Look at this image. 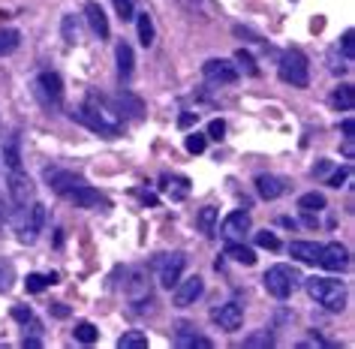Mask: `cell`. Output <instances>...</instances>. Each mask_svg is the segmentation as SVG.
Wrapping results in <instances>:
<instances>
[{"label": "cell", "mask_w": 355, "mask_h": 349, "mask_svg": "<svg viewBox=\"0 0 355 349\" xmlns=\"http://www.w3.org/2000/svg\"><path fill=\"white\" fill-rule=\"evenodd\" d=\"M46 181L60 199H67L69 205H76V208H94V205H100V193H96L85 178H78L76 172H67V169H46Z\"/></svg>", "instance_id": "obj_1"}, {"label": "cell", "mask_w": 355, "mask_h": 349, "mask_svg": "<svg viewBox=\"0 0 355 349\" xmlns=\"http://www.w3.org/2000/svg\"><path fill=\"white\" fill-rule=\"evenodd\" d=\"M73 118H78L87 130L100 133V136H118V133H121V114L114 112L112 105L103 100V96H96V94L85 96L82 109H78Z\"/></svg>", "instance_id": "obj_2"}, {"label": "cell", "mask_w": 355, "mask_h": 349, "mask_svg": "<svg viewBox=\"0 0 355 349\" xmlns=\"http://www.w3.org/2000/svg\"><path fill=\"white\" fill-rule=\"evenodd\" d=\"M307 286V295L313 298L316 304H322L325 310H343L346 304V286L340 280H334V277H310V280H304Z\"/></svg>", "instance_id": "obj_3"}, {"label": "cell", "mask_w": 355, "mask_h": 349, "mask_svg": "<svg viewBox=\"0 0 355 349\" xmlns=\"http://www.w3.org/2000/svg\"><path fill=\"white\" fill-rule=\"evenodd\" d=\"M33 96L40 100L42 109L58 112L60 105H64V82H60V76L51 73V69L40 73L37 78H33Z\"/></svg>", "instance_id": "obj_4"}, {"label": "cell", "mask_w": 355, "mask_h": 349, "mask_svg": "<svg viewBox=\"0 0 355 349\" xmlns=\"http://www.w3.org/2000/svg\"><path fill=\"white\" fill-rule=\"evenodd\" d=\"M298 286H301V274H298V268H292V265H271L268 271H265V289L280 301L289 298Z\"/></svg>", "instance_id": "obj_5"}, {"label": "cell", "mask_w": 355, "mask_h": 349, "mask_svg": "<svg viewBox=\"0 0 355 349\" xmlns=\"http://www.w3.org/2000/svg\"><path fill=\"white\" fill-rule=\"evenodd\" d=\"M280 78L286 85L307 87V82H310V64H307L304 51H298V49L283 51V55H280Z\"/></svg>", "instance_id": "obj_6"}, {"label": "cell", "mask_w": 355, "mask_h": 349, "mask_svg": "<svg viewBox=\"0 0 355 349\" xmlns=\"http://www.w3.org/2000/svg\"><path fill=\"white\" fill-rule=\"evenodd\" d=\"M184 265H187L184 253H159L154 259L157 283L163 286V289H175V283L181 280V274H184Z\"/></svg>", "instance_id": "obj_7"}, {"label": "cell", "mask_w": 355, "mask_h": 349, "mask_svg": "<svg viewBox=\"0 0 355 349\" xmlns=\"http://www.w3.org/2000/svg\"><path fill=\"white\" fill-rule=\"evenodd\" d=\"M316 265H322L325 271H334V274H340L349 268V250H346L340 241H331V244H322L319 247V262Z\"/></svg>", "instance_id": "obj_8"}, {"label": "cell", "mask_w": 355, "mask_h": 349, "mask_svg": "<svg viewBox=\"0 0 355 349\" xmlns=\"http://www.w3.org/2000/svg\"><path fill=\"white\" fill-rule=\"evenodd\" d=\"M202 73H205V78H208V82H214V85H232V82H238V67L232 64V60H226V58L205 60Z\"/></svg>", "instance_id": "obj_9"}, {"label": "cell", "mask_w": 355, "mask_h": 349, "mask_svg": "<svg viewBox=\"0 0 355 349\" xmlns=\"http://www.w3.org/2000/svg\"><path fill=\"white\" fill-rule=\"evenodd\" d=\"M205 292V280L202 277H187V280H178L175 283V304L178 307H190V304H196V298Z\"/></svg>", "instance_id": "obj_10"}, {"label": "cell", "mask_w": 355, "mask_h": 349, "mask_svg": "<svg viewBox=\"0 0 355 349\" xmlns=\"http://www.w3.org/2000/svg\"><path fill=\"white\" fill-rule=\"evenodd\" d=\"M211 319H214L223 331H238L244 325V307L238 301H229V304H223V307H217L214 313H211Z\"/></svg>", "instance_id": "obj_11"}, {"label": "cell", "mask_w": 355, "mask_h": 349, "mask_svg": "<svg viewBox=\"0 0 355 349\" xmlns=\"http://www.w3.org/2000/svg\"><path fill=\"white\" fill-rule=\"evenodd\" d=\"M42 223H46V208L37 202V205H31V211H28V220L19 226V238H21V244H33L40 235V229H42Z\"/></svg>", "instance_id": "obj_12"}, {"label": "cell", "mask_w": 355, "mask_h": 349, "mask_svg": "<svg viewBox=\"0 0 355 349\" xmlns=\"http://www.w3.org/2000/svg\"><path fill=\"white\" fill-rule=\"evenodd\" d=\"M10 199L19 205V208H28V202L33 199V184L21 169L19 172H10Z\"/></svg>", "instance_id": "obj_13"}, {"label": "cell", "mask_w": 355, "mask_h": 349, "mask_svg": "<svg viewBox=\"0 0 355 349\" xmlns=\"http://www.w3.org/2000/svg\"><path fill=\"white\" fill-rule=\"evenodd\" d=\"M220 232H223V238H229V241L244 238L247 232H250V214L247 211H232L223 223H220Z\"/></svg>", "instance_id": "obj_14"}, {"label": "cell", "mask_w": 355, "mask_h": 349, "mask_svg": "<svg viewBox=\"0 0 355 349\" xmlns=\"http://www.w3.org/2000/svg\"><path fill=\"white\" fill-rule=\"evenodd\" d=\"M286 181L283 178H277V175H259L256 178V193L262 196V199H268V202H274V199H280L283 193H286Z\"/></svg>", "instance_id": "obj_15"}, {"label": "cell", "mask_w": 355, "mask_h": 349, "mask_svg": "<svg viewBox=\"0 0 355 349\" xmlns=\"http://www.w3.org/2000/svg\"><path fill=\"white\" fill-rule=\"evenodd\" d=\"M85 19H87V24H91V31L96 33L100 40H109V19H105V12H103V6L100 3H85Z\"/></svg>", "instance_id": "obj_16"}, {"label": "cell", "mask_w": 355, "mask_h": 349, "mask_svg": "<svg viewBox=\"0 0 355 349\" xmlns=\"http://www.w3.org/2000/svg\"><path fill=\"white\" fill-rule=\"evenodd\" d=\"M159 187H163V193L168 196V199H175V202H184L190 196V181H187V178L163 175V178H159Z\"/></svg>", "instance_id": "obj_17"}, {"label": "cell", "mask_w": 355, "mask_h": 349, "mask_svg": "<svg viewBox=\"0 0 355 349\" xmlns=\"http://www.w3.org/2000/svg\"><path fill=\"white\" fill-rule=\"evenodd\" d=\"M319 247L322 244H316V241H295V244L289 247V253H292V259H298V262H304V265H316Z\"/></svg>", "instance_id": "obj_18"}, {"label": "cell", "mask_w": 355, "mask_h": 349, "mask_svg": "<svg viewBox=\"0 0 355 349\" xmlns=\"http://www.w3.org/2000/svg\"><path fill=\"white\" fill-rule=\"evenodd\" d=\"M175 346H178V349H211L214 343H211L208 337L196 334V331H178V337H175Z\"/></svg>", "instance_id": "obj_19"}, {"label": "cell", "mask_w": 355, "mask_h": 349, "mask_svg": "<svg viewBox=\"0 0 355 349\" xmlns=\"http://www.w3.org/2000/svg\"><path fill=\"white\" fill-rule=\"evenodd\" d=\"M114 105H118V114H132V118H141V112H145L141 100L139 96H132L130 91H123L118 100H114Z\"/></svg>", "instance_id": "obj_20"}, {"label": "cell", "mask_w": 355, "mask_h": 349, "mask_svg": "<svg viewBox=\"0 0 355 349\" xmlns=\"http://www.w3.org/2000/svg\"><path fill=\"white\" fill-rule=\"evenodd\" d=\"M132 67H136V60H132V49L127 42H121L118 46V76L121 82H130L132 78Z\"/></svg>", "instance_id": "obj_21"}, {"label": "cell", "mask_w": 355, "mask_h": 349, "mask_svg": "<svg viewBox=\"0 0 355 349\" xmlns=\"http://www.w3.org/2000/svg\"><path fill=\"white\" fill-rule=\"evenodd\" d=\"M60 33H64L67 46H78V42H82V24H78L76 15H64V22H60Z\"/></svg>", "instance_id": "obj_22"}, {"label": "cell", "mask_w": 355, "mask_h": 349, "mask_svg": "<svg viewBox=\"0 0 355 349\" xmlns=\"http://www.w3.org/2000/svg\"><path fill=\"white\" fill-rule=\"evenodd\" d=\"M19 136H12L10 142H6V148H3V163L10 166V172H19L21 169V151H19Z\"/></svg>", "instance_id": "obj_23"}, {"label": "cell", "mask_w": 355, "mask_h": 349, "mask_svg": "<svg viewBox=\"0 0 355 349\" xmlns=\"http://www.w3.org/2000/svg\"><path fill=\"white\" fill-rule=\"evenodd\" d=\"M21 46V33L19 31H12V28H3L0 31V58H6V55H12L15 49Z\"/></svg>", "instance_id": "obj_24"}, {"label": "cell", "mask_w": 355, "mask_h": 349, "mask_svg": "<svg viewBox=\"0 0 355 349\" xmlns=\"http://www.w3.org/2000/svg\"><path fill=\"white\" fill-rule=\"evenodd\" d=\"M331 105H337V109H343V112H352V105H355V94H352V87H349V85L334 87V94H331Z\"/></svg>", "instance_id": "obj_25"}, {"label": "cell", "mask_w": 355, "mask_h": 349, "mask_svg": "<svg viewBox=\"0 0 355 349\" xmlns=\"http://www.w3.org/2000/svg\"><path fill=\"white\" fill-rule=\"evenodd\" d=\"M136 28H139V42L148 49L150 42H154V22H150V15H148V12L136 15Z\"/></svg>", "instance_id": "obj_26"}, {"label": "cell", "mask_w": 355, "mask_h": 349, "mask_svg": "<svg viewBox=\"0 0 355 349\" xmlns=\"http://www.w3.org/2000/svg\"><path fill=\"white\" fill-rule=\"evenodd\" d=\"M274 346V334L271 331H253L244 337V349H271Z\"/></svg>", "instance_id": "obj_27"}, {"label": "cell", "mask_w": 355, "mask_h": 349, "mask_svg": "<svg viewBox=\"0 0 355 349\" xmlns=\"http://www.w3.org/2000/svg\"><path fill=\"white\" fill-rule=\"evenodd\" d=\"M118 349H148V337L141 331H127L118 337Z\"/></svg>", "instance_id": "obj_28"}, {"label": "cell", "mask_w": 355, "mask_h": 349, "mask_svg": "<svg viewBox=\"0 0 355 349\" xmlns=\"http://www.w3.org/2000/svg\"><path fill=\"white\" fill-rule=\"evenodd\" d=\"M226 256L235 259V262H241V265H256V253H253L250 247H241V244H229L226 247Z\"/></svg>", "instance_id": "obj_29"}, {"label": "cell", "mask_w": 355, "mask_h": 349, "mask_svg": "<svg viewBox=\"0 0 355 349\" xmlns=\"http://www.w3.org/2000/svg\"><path fill=\"white\" fill-rule=\"evenodd\" d=\"M298 208L301 211H322L325 208V196L322 193H304V196H301V199H298Z\"/></svg>", "instance_id": "obj_30"}, {"label": "cell", "mask_w": 355, "mask_h": 349, "mask_svg": "<svg viewBox=\"0 0 355 349\" xmlns=\"http://www.w3.org/2000/svg\"><path fill=\"white\" fill-rule=\"evenodd\" d=\"M96 337H100V331H96L94 322H78L76 325V340L78 343H96Z\"/></svg>", "instance_id": "obj_31"}, {"label": "cell", "mask_w": 355, "mask_h": 349, "mask_svg": "<svg viewBox=\"0 0 355 349\" xmlns=\"http://www.w3.org/2000/svg\"><path fill=\"white\" fill-rule=\"evenodd\" d=\"M214 223H217V208H202L199 211V217H196V226L205 232V235H211V232H214Z\"/></svg>", "instance_id": "obj_32"}, {"label": "cell", "mask_w": 355, "mask_h": 349, "mask_svg": "<svg viewBox=\"0 0 355 349\" xmlns=\"http://www.w3.org/2000/svg\"><path fill=\"white\" fill-rule=\"evenodd\" d=\"M235 64L241 67L247 76H259V67H256V60H253V55L247 49H238L235 51Z\"/></svg>", "instance_id": "obj_33"}, {"label": "cell", "mask_w": 355, "mask_h": 349, "mask_svg": "<svg viewBox=\"0 0 355 349\" xmlns=\"http://www.w3.org/2000/svg\"><path fill=\"white\" fill-rule=\"evenodd\" d=\"M184 148H187L190 154H205V148H208V136H202V133H190V136L184 139Z\"/></svg>", "instance_id": "obj_34"}, {"label": "cell", "mask_w": 355, "mask_h": 349, "mask_svg": "<svg viewBox=\"0 0 355 349\" xmlns=\"http://www.w3.org/2000/svg\"><path fill=\"white\" fill-rule=\"evenodd\" d=\"M49 283H55V274H28V292H42Z\"/></svg>", "instance_id": "obj_35"}, {"label": "cell", "mask_w": 355, "mask_h": 349, "mask_svg": "<svg viewBox=\"0 0 355 349\" xmlns=\"http://www.w3.org/2000/svg\"><path fill=\"white\" fill-rule=\"evenodd\" d=\"M12 283H15V268L0 259V292H6Z\"/></svg>", "instance_id": "obj_36"}, {"label": "cell", "mask_w": 355, "mask_h": 349, "mask_svg": "<svg viewBox=\"0 0 355 349\" xmlns=\"http://www.w3.org/2000/svg\"><path fill=\"white\" fill-rule=\"evenodd\" d=\"M112 3H114V12L121 15V22H132V15H136L132 0H112Z\"/></svg>", "instance_id": "obj_37"}, {"label": "cell", "mask_w": 355, "mask_h": 349, "mask_svg": "<svg viewBox=\"0 0 355 349\" xmlns=\"http://www.w3.org/2000/svg\"><path fill=\"white\" fill-rule=\"evenodd\" d=\"M256 244L265 247V250H280V238L274 235V232H259V235H256Z\"/></svg>", "instance_id": "obj_38"}, {"label": "cell", "mask_w": 355, "mask_h": 349, "mask_svg": "<svg viewBox=\"0 0 355 349\" xmlns=\"http://www.w3.org/2000/svg\"><path fill=\"white\" fill-rule=\"evenodd\" d=\"M352 51H355V33L346 31L343 33V58H346V64H352Z\"/></svg>", "instance_id": "obj_39"}, {"label": "cell", "mask_w": 355, "mask_h": 349, "mask_svg": "<svg viewBox=\"0 0 355 349\" xmlns=\"http://www.w3.org/2000/svg\"><path fill=\"white\" fill-rule=\"evenodd\" d=\"M223 133H226V124L220 118H214L208 124V139H223Z\"/></svg>", "instance_id": "obj_40"}, {"label": "cell", "mask_w": 355, "mask_h": 349, "mask_svg": "<svg viewBox=\"0 0 355 349\" xmlns=\"http://www.w3.org/2000/svg\"><path fill=\"white\" fill-rule=\"evenodd\" d=\"M12 316L19 319V322H33V310L31 307H21V304H19V307H12Z\"/></svg>", "instance_id": "obj_41"}, {"label": "cell", "mask_w": 355, "mask_h": 349, "mask_svg": "<svg viewBox=\"0 0 355 349\" xmlns=\"http://www.w3.org/2000/svg\"><path fill=\"white\" fill-rule=\"evenodd\" d=\"M196 118H199V114H193V112H184L181 118H178V127H181V130H190L193 124H196Z\"/></svg>", "instance_id": "obj_42"}, {"label": "cell", "mask_w": 355, "mask_h": 349, "mask_svg": "<svg viewBox=\"0 0 355 349\" xmlns=\"http://www.w3.org/2000/svg\"><path fill=\"white\" fill-rule=\"evenodd\" d=\"M346 178H349V169H340V172H334L331 178H328V184H331V187H340Z\"/></svg>", "instance_id": "obj_43"}, {"label": "cell", "mask_w": 355, "mask_h": 349, "mask_svg": "<svg viewBox=\"0 0 355 349\" xmlns=\"http://www.w3.org/2000/svg\"><path fill=\"white\" fill-rule=\"evenodd\" d=\"M343 154L352 160V154H355V145H352V136H346V142H343Z\"/></svg>", "instance_id": "obj_44"}, {"label": "cell", "mask_w": 355, "mask_h": 349, "mask_svg": "<svg viewBox=\"0 0 355 349\" xmlns=\"http://www.w3.org/2000/svg\"><path fill=\"white\" fill-rule=\"evenodd\" d=\"M328 169H331V163H328V160H322V163H319V166L313 169V175L322 178V175H328Z\"/></svg>", "instance_id": "obj_45"}, {"label": "cell", "mask_w": 355, "mask_h": 349, "mask_svg": "<svg viewBox=\"0 0 355 349\" xmlns=\"http://www.w3.org/2000/svg\"><path fill=\"white\" fill-rule=\"evenodd\" d=\"M51 313H55V316H69V310H67V304H55V307H51Z\"/></svg>", "instance_id": "obj_46"}, {"label": "cell", "mask_w": 355, "mask_h": 349, "mask_svg": "<svg viewBox=\"0 0 355 349\" xmlns=\"http://www.w3.org/2000/svg\"><path fill=\"white\" fill-rule=\"evenodd\" d=\"M352 130H355L352 118H346V121H343V136H352Z\"/></svg>", "instance_id": "obj_47"}, {"label": "cell", "mask_w": 355, "mask_h": 349, "mask_svg": "<svg viewBox=\"0 0 355 349\" xmlns=\"http://www.w3.org/2000/svg\"><path fill=\"white\" fill-rule=\"evenodd\" d=\"M24 346L37 349V346H42V340H40V337H24Z\"/></svg>", "instance_id": "obj_48"}]
</instances>
